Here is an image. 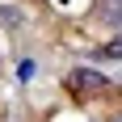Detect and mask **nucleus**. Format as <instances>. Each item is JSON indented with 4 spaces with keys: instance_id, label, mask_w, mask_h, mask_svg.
I'll list each match as a JSON object with an SVG mask.
<instances>
[{
    "instance_id": "obj_1",
    "label": "nucleus",
    "mask_w": 122,
    "mask_h": 122,
    "mask_svg": "<svg viewBox=\"0 0 122 122\" xmlns=\"http://www.w3.org/2000/svg\"><path fill=\"white\" fill-rule=\"evenodd\" d=\"M67 88H72L76 97H88V93H110V80H101L93 67H76L67 76Z\"/></svg>"
},
{
    "instance_id": "obj_2",
    "label": "nucleus",
    "mask_w": 122,
    "mask_h": 122,
    "mask_svg": "<svg viewBox=\"0 0 122 122\" xmlns=\"http://www.w3.org/2000/svg\"><path fill=\"white\" fill-rule=\"evenodd\" d=\"M25 21L21 9H13V4H0V25H9V30H17V25Z\"/></svg>"
},
{
    "instance_id": "obj_3",
    "label": "nucleus",
    "mask_w": 122,
    "mask_h": 122,
    "mask_svg": "<svg viewBox=\"0 0 122 122\" xmlns=\"http://www.w3.org/2000/svg\"><path fill=\"white\" fill-rule=\"evenodd\" d=\"M97 13H105V17H110V25H118V0H101Z\"/></svg>"
}]
</instances>
